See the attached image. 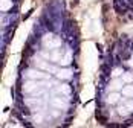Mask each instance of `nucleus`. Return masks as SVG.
I'll list each match as a JSON object with an SVG mask.
<instances>
[{
  "label": "nucleus",
  "mask_w": 133,
  "mask_h": 128,
  "mask_svg": "<svg viewBox=\"0 0 133 128\" xmlns=\"http://www.w3.org/2000/svg\"><path fill=\"white\" fill-rule=\"evenodd\" d=\"M121 93L125 96V98H133V84H127V86H124L122 90H121Z\"/></svg>",
  "instance_id": "39448f33"
},
{
  "label": "nucleus",
  "mask_w": 133,
  "mask_h": 128,
  "mask_svg": "<svg viewBox=\"0 0 133 128\" xmlns=\"http://www.w3.org/2000/svg\"><path fill=\"white\" fill-rule=\"evenodd\" d=\"M121 101V95L118 91H112L110 95H109V98H107V102L109 104H116Z\"/></svg>",
  "instance_id": "0eeeda50"
},
{
  "label": "nucleus",
  "mask_w": 133,
  "mask_h": 128,
  "mask_svg": "<svg viewBox=\"0 0 133 128\" xmlns=\"http://www.w3.org/2000/svg\"><path fill=\"white\" fill-rule=\"evenodd\" d=\"M54 72H55V75L58 78H61V79H70L72 78V70L70 69H54Z\"/></svg>",
  "instance_id": "7ed1b4c3"
},
{
  "label": "nucleus",
  "mask_w": 133,
  "mask_h": 128,
  "mask_svg": "<svg viewBox=\"0 0 133 128\" xmlns=\"http://www.w3.org/2000/svg\"><path fill=\"white\" fill-rule=\"evenodd\" d=\"M122 86H124V81H122V78H113L112 81H110V84H109V90L110 91H118V90H122Z\"/></svg>",
  "instance_id": "f03ea898"
},
{
  "label": "nucleus",
  "mask_w": 133,
  "mask_h": 128,
  "mask_svg": "<svg viewBox=\"0 0 133 128\" xmlns=\"http://www.w3.org/2000/svg\"><path fill=\"white\" fill-rule=\"evenodd\" d=\"M121 78H122V81L127 82V84H130V82L133 81V75L130 73V72H129V73H122V76Z\"/></svg>",
  "instance_id": "1a4fd4ad"
},
{
  "label": "nucleus",
  "mask_w": 133,
  "mask_h": 128,
  "mask_svg": "<svg viewBox=\"0 0 133 128\" xmlns=\"http://www.w3.org/2000/svg\"><path fill=\"white\" fill-rule=\"evenodd\" d=\"M8 9H12V0H2V12H8Z\"/></svg>",
  "instance_id": "6e6552de"
},
{
  "label": "nucleus",
  "mask_w": 133,
  "mask_h": 128,
  "mask_svg": "<svg viewBox=\"0 0 133 128\" xmlns=\"http://www.w3.org/2000/svg\"><path fill=\"white\" fill-rule=\"evenodd\" d=\"M26 78H29V79H40V78H46V75L38 72V70H29Z\"/></svg>",
  "instance_id": "423d86ee"
},
{
  "label": "nucleus",
  "mask_w": 133,
  "mask_h": 128,
  "mask_svg": "<svg viewBox=\"0 0 133 128\" xmlns=\"http://www.w3.org/2000/svg\"><path fill=\"white\" fill-rule=\"evenodd\" d=\"M43 44L46 49L49 51H55L61 46V38L60 37H55V35H46L44 40H43Z\"/></svg>",
  "instance_id": "f257e3e1"
},
{
  "label": "nucleus",
  "mask_w": 133,
  "mask_h": 128,
  "mask_svg": "<svg viewBox=\"0 0 133 128\" xmlns=\"http://www.w3.org/2000/svg\"><path fill=\"white\" fill-rule=\"evenodd\" d=\"M51 104H52L54 107H57V108H66L67 104L64 99H61V98H52L51 99Z\"/></svg>",
  "instance_id": "20e7f679"
}]
</instances>
